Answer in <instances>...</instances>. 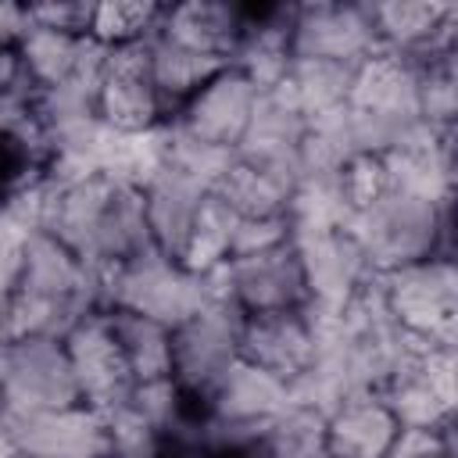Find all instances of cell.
I'll return each instance as SVG.
<instances>
[{
  "instance_id": "obj_1",
  "label": "cell",
  "mask_w": 458,
  "mask_h": 458,
  "mask_svg": "<svg viewBox=\"0 0 458 458\" xmlns=\"http://www.w3.org/2000/svg\"><path fill=\"white\" fill-rule=\"evenodd\" d=\"M347 233L361 247L369 268L386 276L433 254L451 258V204H429L411 193L386 190L351 215Z\"/></svg>"
},
{
  "instance_id": "obj_2",
  "label": "cell",
  "mask_w": 458,
  "mask_h": 458,
  "mask_svg": "<svg viewBox=\"0 0 458 458\" xmlns=\"http://www.w3.org/2000/svg\"><path fill=\"white\" fill-rule=\"evenodd\" d=\"M204 304L208 297L200 276H193L157 247L107 268V311H132L175 329Z\"/></svg>"
},
{
  "instance_id": "obj_3",
  "label": "cell",
  "mask_w": 458,
  "mask_h": 458,
  "mask_svg": "<svg viewBox=\"0 0 458 458\" xmlns=\"http://www.w3.org/2000/svg\"><path fill=\"white\" fill-rule=\"evenodd\" d=\"M383 304L390 322L429 344H454V318H458V272L454 258L433 254L426 261L394 268L379 276Z\"/></svg>"
},
{
  "instance_id": "obj_4",
  "label": "cell",
  "mask_w": 458,
  "mask_h": 458,
  "mask_svg": "<svg viewBox=\"0 0 458 458\" xmlns=\"http://www.w3.org/2000/svg\"><path fill=\"white\" fill-rule=\"evenodd\" d=\"M0 397L7 419L82 404L61 336H21L0 347Z\"/></svg>"
},
{
  "instance_id": "obj_5",
  "label": "cell",
  "mask_w": 458,
  "mask_h": 458,
  "mask_svg": "<svg viewBox=\"0 0 458 458\" xmlns=\"http://www.w3.org/2000/svg\"><path fill=\"white\" fill-rule=\"evenodd\" d=\"M243 318L240 304L211 301L172 329V379L193 404H204L222 376L240 361Z\"/></svg>"
},
{
  "instance_id": "obj_6",
  "label": "cell",
  "mask_w": 458,
  "mask_h": 458,
  "mask_svg": "<svg viewBox=\"0 0 458 458\" xmlns=\"http://www.w3.org/2000/svg\"><path fill=\"white\" fill-rule=\"evenodd\" d=\"M372 50H379L369 4H344V0H315L293 4L290 18V54L308 61H336L358 64Z\"/></svg>"
},
{
  "instance_id": "obj_7",
  "label": "cell",
  "mask_w": 458,
  "mask_h": 458,
  "mask_svg": "<svg viewBox=\"0 0 458 458\" xmlns=\"http://www.w3.org/2000/svg\"><path fill=\"white\" fill-rule=\"evenodd\" d=\"M64 351L75 372V386H79V401L100 415L114 411L118 404L129 401L136 379L122 358V347L114 340L111 329V315L107 311H93L82 315L64 336Z\"/></svg>"
},
{
  "instance_id": "obj_8",
  "label": "cell",
  "mask_w": 458,
  "mask_h": 458,
  "mask_svg": "<svg viewBox=\"0 0 458 458\" xmlns=\"http://www.w3.org/2000/svg\"><path fill=\"white\" fill-rule=\"evenodd\" d=\"M97 118L114 132H147L172 118L150 79L147 43L118 47L107 54V68L97 89Z\"/></svg>"
},
{
  "instance_id": "obj_9",
  "label": "cell",
  "mask_w": 458,
  "mask_h": 458,
  "mask_svg": "<svg viewBox=\"0 0 458 458\" xmlns=\"http://www.w3.org/2000/svg\"><path fill=\"white\" fill-rule=\"evenodd\" d=\"M290 243H293V250L301 258V272H304V286H308V301L304 304L344 308L376 276L369 268L361 247L354 243V236L347 229L301 236V240H290Z\"/></svg>"
},
{
  "instance_id": "obj_10",
  "label": "cell",
  "mask_w": 458,
  "mask_h": 458,
  "mask_svg": "<svg viewBox=\"0 0 458 458\" xmlns=\"http://www.w3.org/2000/svg\"><path fill=\"white\" fill-rule=\"evenodd\" d=\"M229 279H233V301L243 315H268V311H297L308 301L301 258L293 243L229 258Z\"/></svg>"
},
{
  "instance_id": "obj_11",
  "label": "cell",
  "mask_w": 458,
  "mask_h": 458,
  "mask_svg": "<svg viewBox=\"0 0 458 458\" xmlns=\"http://www.w3.org/2000/svg\"><path fill=\"white\" fill-rule=\"evenodd\" d=\"M254 100H258V89L236 72V68H222L218 75H211L175 114L172 122L204 140V143H218V147H233L240 143L247 122H250V111H254Z\"/></svg>"
},
{
  "instance_id": "obj_12",
  "label": "cell",
  "mask_w": 458,
  "mask_h": 458,
  "mask_svg": "<svg viewBox=\"0 0 458 458\" xmlns=\"http://www.w3.org/2000/svg\"><path fill=\"white\" fill-rule=\"evenodd\" d=\"M11 429H14L18 451L32 458H104L107 454L104 415L86 404L11 419Z\"/></svg>"
},
{
  "instance_id": "obj_13",
  "label": "cell",
  "mask_w": 458,
  "mask_h": 458,
  "mask_svg": "<svg viewBox=\"0 0 458 458\" xmlns=\"http://www.w3.org/2000/svg\"><path fill=\"white\" fill-rule=\"evenodd\" d=\"M250 7L229 4V0H182L161 11L157 32L193 54L215 57L229 64L233 50L240 47V36L247 29Z\"/></svg>"
},
{
  "instance_id": "obj_14",
  "label": "cell",
  "mask_w": 458,
  "mask_h": 458,
  "mask_svg": "<svg viewBox=\"0 0 458 458\" xmlns=\"http://www.w3.org/2000/svg\"><path fill=\"white\" fill-rule=\"evenodd\" d=\"M240 358L286 383L301 376L315 358V336L304 311L297 308V311L247 315L240 336Z\"/></svg>"
},
{
  "instance_id": "obj_15",
  "label": "cell",
  "mask_w": 458,
  "mask_h": 458,
  "mask_svg": "<svg viewBox=\"0 0 458 458\" xmlns=\"http://www.w3.org/2000/svg\"><path fill=\"white\" fill-rule=\"evenodd\" d=\"M140 193H143V211H147V229H150L154 247L179 261L208 190L165 165Z\"/></svg>"
},
{
  "instance_id": "obj_16",
  "label": "cell",
  "mask_w": 458,
  "mask_h": 458,
  "mask_svg": "<svg viewBox=\"0 0 458 458\" xmlns=\"http://www.w3.org/2000/svg\"><path fill=\"white\" fill-rule=\"evenodd\" d=\"M401 433L397 419L379 394H354L326 415V454L329 458H383Z\"/></svg>"
},
{
  "instance_id": "obj_17",
  "label": "cell",
  "mask_w": 458,
  "mask_h": 458,
  "mask_svg": "<svg viewBox=\"0 0 458 458\" xmlns=\"http://www.w3.org/2000/svg\"><path fill=\"white\" fill-rule=\"evenodd\" d=\"M86 39L89 36H72V32H57V29H43L29 21L21 39L14 43V57H18V72L25 86L39 93V89L68 82L82 64Z\"/></svg>"
},
{
  "instance_id": "obj_18",
  "label": "cell",
  "mask_w": 458,
  "mask_h": 458,
  "mask_svg": "<svg viewBox=\"0 0 458 458\" xmlns=\"http://www.w3.org/2000/svg\"><path fill=\"white\" fill-rule=\"evenodd\" d=\"M429 347V344H426ZM419 347L383 386H379V397L383 404L390 408V415L397 419L401 429H440V426H451L454 422V408L429 386L426 372H422V351Z\"/></svg>"
},
{
  "instance_id": "obj_19",
  "label": "cell",
  "mask_w": 458,
  "mask_h": 458,
  "mask_svg": "<svg viewBox=\"0 0 458 458\" xmlns=\"http://www.w3.org/2000/svg\"><path fill=\"white\" fill-rule=\"evenodd\" d=\"M147 64H150V79L168 107V114H175L211 75H218L225 64L204 54H193L172 39H165L161 32H154L147 39Z\"/></svg>"
},
{
  "instance_id": "obj_20",
  "label": "cell",
  "mask_w": 458,
  "mask_h": 458,
  "mask_svg": "<svg viewBox=\"0 0 458 458\" xmlns=\"http://www.w3.org/2000/svg\"><path fill=\"white\" fill-rule=\"evenodd\" d=\"M354 208L344 197L340 175H301L286 200V225L290 240L318 236V233H340L351 225Z\"/></svg>"
},
{
  "instance_id": "obj_21",
  "label": "cell",
  "mask_w": 458,
  "mask_h": 458,
  "mask_svg": "<svg viewBox=\"0 0 458 458\" xmlns=\"http://www.w3.org/2000/svg\"><path fill=\"white\" fill-rule=\"evenodd\" d=\"M351 64H336V61H308V57H293L286 79L276 86L304 118L326 114L333 107L347 104V89H351Z\"/></svg>"
},
{
  "instance_id": "obj_22",
  "label": "cell",
  "mask_w": 458,
  "mask_h": 458,
  "mask_svg": "<svg viewBox=\"0 0 458 458\" xmlns=\"http://www.w3.org/2000/svg\"><path fill=\"white\" fill-rule=\"evenodd\" d=\"M107 315H111V329L122 347V358L136 383L172 376V329L168 326L132 315V311H107Z\"/></svg>"
},
{
  "instance_id": "obj_23",
  "label": "cell",
  "mask_w": 458,
  "mask_h": 458,
  "mask_svg": "<svg viewBox=\"0 0 458 458\" xmlns=\"http://www.w3.org/2000/svg\"><path fill=\"white\" fill-rule=\"evenodd\" d=\"M211 193L236 218H279V215H286V200H290V190L279 179H272L268 172L243 165V161H236Z\"/></svg>"
},
{
  "instance_id": "obj_24",
  "label": "cell",
  "mask_w": 458,
  "mask_h": 458,
  "mask_svg": "<svg viewBox=\"0 0 458 458\" xmlns=\"http://www.w3.org/2000/svg\"><path fill=\"white\" fill-rule=\"evenodd\" d=\"M326 454V419L290 404L261 433L254 458H322Z\"/></svg>"
},
{
  "instance_id": "obj_25",
  "label": "cell",
  "mask_w": 458,
  "mask_h": 458,
  "mask_svg": "<svg viewBox=\"0 0 458 458\" xmlns=\"http://www.w3.org/2000/svg\"><path fill=\"white\" fill-rule=\"evenodd\" d=\"M161 11L165 7L161 4H150V0H104V4L93 7L89 39H97L107 50L147 43L157 32Z\"/></svg>"
},
{
  "instance_id": "obj_26",
  "label": "cell",
  "mask_w": 458,
  "mask_h": 458,
  "mask_svg": "<svg viewBox=\"0 0 458 458\" xmlns=\"http://www.w3.org/2000/svg\"><path fill=\"white\" fill-rule=\"evenodd\" d=\"M233 229H236V215L215 197L208 193L200 204V215L193 222V233L179 254V265L190 268L193 276L229 261V247H233Z\"/></svg>"
},
{
  "instance_id": "obj_27",
  "label": "cell",
  "mask_w": 458,
  "mask_h": 458,
  "mask_svg": "<svg viewBox=\"0 0 458 458\" xmlns=\"http://www.w3.org/2000/svg\"><path fill=\"white\" fill-rule=\"evenodd\" d=\"M168 129V168L182 172L186 179H193L197 186H204L208 193L222 182V175L236 165V150L233 147H218V143H204L190 132H182L172 118L165 122Z\"/></svg>"
},
{
  "instance_id": "obj_28",
  "label": "cell",
  "mask_w": 458,
  "mask_h": 458,
  "mask_svg": "<svg viewBox=\"0 0 458 458\" xmlns=\"http://www.w3.org/2000/svg\"><path fill=\"white\" fill-rule=\"evenodd\" d=\"M107 426V454L111 458H168V437L154 429L129 401L104 415Z\"/></svg>"
},
{
  "instance_id": "obj_29",
  "label": "cell",
  "mask_w": 458,
  "mask_h": 458,
  "mask_svg": "<svg viewBox=\"0 0 458 458\" xmlns=\"http://www.w3.org/2000/svg\"><path fill=\"white\" fill-rule=\"evenodd\" d=\"M129 404H132L154 429H161V433L168 437V444H172V437L182 429V422H186V419L193 415V408H197V404L179 390V383H175L172 376L136 383L132 394H129Z\"/></svg>"
},
{
  "instance_id": "obj_30",
  "label": "cell",
  "mask_w": 458,
  "mask_h": 458,
  "mask_svg": "<svg viewBox=\"0 0 458 458\" xmlns=\"http://www.w3.org/2000/svg\"><path fill=\"white\" fill-rule=\"evenodd\" d=\"M458 114V75L454 57H440L419 68V118L433 129H454Z\"/></svg>"
},
{
  "instance_id": "obj_31",
  "label": "cell",
  "mask_w": 458,
  "mask_h": 458,
  "mask_svg": "<svg viewBox=\"0 0 458 458\" xmlns=\"http://www.w3.org/2000/svg\"><path fill=\"white\" fill-rule=\"evenodd\" d=\"M340 186H344V197L354 211H361L365 204H372L376 197H383L390 190L386 182V165L379 154H354L344 172H340Z\"/></svg>"
},
{
  "instance_id": "obj_32",
  "label": "cell",
  "mask_w": 458,
  "mask_h": 458,
  "mask_svg": "<svg viewBox=\"0 0 458 458\" xmlns=\"http://www.w3.org/2000/svg\"><path fill=\"white\" fill-rule=\"evenodd\" d=\"M93 7L86 0H50V4H25L29 21L43 25V29H57V32H72V36H89L93 25Z\"/></svg>"
},
{
  "instance_id": "obj_33",
  "label": "cell",
  "mask_w": 458,
  "mask_h": 458,
  "mask_svg": "<svg viewBox=\"0 0 458 458\" xmlns=\"http://www.w3.org/2000/svg\"><path fill=\"white\" fill-rule=\"evenodd\" d=\"M283 243H290V225H286L283 215L279 218H236L229 258L261 254V250H272V247H283Z\"/></svg>"
},
{
  "instance_id": "obj_34",
  "label": "cell",
  "mask_w": 458,
  "mask_h": 458,
  "mask_svg": "<svg viewBox=\"0 0 458 458\" xmlns=\"http://www.w3.org/2000/svg\"><path fill=\"white\" fill-rule=\"evenodd\" d=\"M383 458H454V422L440 429H401Z\"/></svg>"
},
{
  "instance_id": "obj_35",
  "label": "cell",
  "mask_w": 458,
  "mask_h": 458,
  "mask_svg": "<svg viewBox=\"0 0 458 458\" xmlns=\"http://www.w3.org/2000/svg\"><path fill=\"white\" fill-rule=\"evenodd\" d=\"M25 29H29L25 4H0V50H14Z\"/></svg>"
},
{
  "instance_id": "obj_36",
  "label": "cell",
  "mask_w": 458,
  "mask_h": 458,
  "mask_svg": "<svg viewBox=\"0 0 458 458\" xmlns=\"http://www.w3.org/2000/svg\"><path fill=\"white\" fill-rule=\"evenodd\" d=\"M21 72H18V57L14 50H0V93H7L11 86H18Z\"/></svg>"
},
{
  "instance_id": "obj_37",
  "label": "cell",
  "mask_w": 458,
  "mask_h": 458,
  "mask_svg": "<svg viewBox=\"0 0 458 458\" xmlns=\"http://www.w3.org/2000/svg\"><path fill=\"white\" fill-rule=\"evenodd\" d=\"M168 458H211V454H204V451H197V447H172Z\"/></svg>"
},
{
  "instance_id": "obj_38",
  "label": "cell",
  "mask_w": 458,
  "mask_h": 458,
  "mask_svg": "<svg viewBox=\"0 0 458 458\" xmlns=\"http://www.w3.org/2000/svg\"><path fill=\"white\" fill-rule=\"evenodd\" d=\"M11 458H32V454H25V451H14V454H11Z\"/></svg>"
},
{
  "instance_id": "obj_39",
  "label": "cell",
  "mask_w": 458,
  "mask_h": 458,
  "mask_svg": "<svg viewBox=\"0 0 458 458\" xmlns=\"http://www.w3.org/2000/svg\"><path fill=\"white\" fill-rule=\"evenodd\" d=\"M0 347H4V340H0ZM0 415H4V397H0Z\"/></svg>"
},
{
  "instance_id": "obj_40",
  "label": "cell",
  "mask_w": 458,
  "mask_h": 458,
  "mask_svg": "<svg viewBox=\"0 0 458 458\" xmlns=\"http://www.w3.org/2000/svg\"><path fill=\"white\" fill-rule=\"evenodd\" d=\"M104 458H111V454H104Z\"/></svg>"
}]
</instances>
